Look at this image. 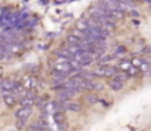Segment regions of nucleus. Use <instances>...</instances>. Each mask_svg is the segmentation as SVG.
Wrapping results in <instances>:
<instances>
[{
	"label": "nucleus",
	"mask_w": 151,
	"mask_h": 131,
	"mask_svg": "<svg viewBox=\"0 0 151 131\" xmlns=\"http://www.w3.org/2000/svg\"><path fill=\"white\" fill-rule=\"evenodd\" d=\"M76 93H78L76 89H63V90L60 92V99H62V101H63V99H69V98L75 96Z\"/></svg>",
	"instance_id": "10"
},
{
	"label": "nucleus",
	"mask_w": 151,
	"mask_h": 131,
	"mask_svg": "<svg viewBox=\"0 0 151 131\" xmlns=\"http://www.w3.org/2000/svg\"><path fill=\"white\" fill-rule=\"evenodd\" d=\"M96 74L97 76H104V77H110V76L116 74V69L113 66H101L100 69L96 70Z\"/></svg>",
	"instance_id": "2"
},
{
	"label": "nucleus",
	"mask_w": 151,
	"mask_h": 131,
	"mask_svg": "<svg viewBox=\"0 0 151 131\" xmlns=\"http://www.w3.org/2000/svg\"><path fill=\"white\" fill-rule=\"evenodd\" d=\"M66 109H68V111H72V112H79L81 106H79V103L70 102V103H66Z\"/></svg>",
	"instance_id": "13"
},
{
	"label": "nucleus",
	"mask_w": 151,
	"mask_h": 131,
	"mask_svg": "<svg viewBox=\"0 0 151 131\" xmlns=\"http://www.w3.org/2000/svg\"><path fill=\"white\" fill-rule=\"evenodd\" d=\"M132 16H139V15H138V12H137V10H132Z\"/></svg>",
	"instance_id": "21"
},
{
	"label": "nucleus",
	"mask_w": 151,
	"mask_h": 131,
	"mask_svg": "<svg viewBox=\"0 0 151 131\" xmlns=\"http://www.w3.org/2000/svg\"><path fill=\"white\" fill-rule=\"evenodd\" d=\"M144 73H147V72H150V64L147 63V61H142V64H141V67H139Z\"/></svg>",
	"instance_id": "19"
},
{
	"label": "nucleus",
	"mask_w": 151,
	"mask_h": 131,
	"mask_svg": "<svg viewBox=\"0 0 151 131\" xmlns=\"http://www.w3.org/2000/svg\"><path fill=\"white\" fill-rule=\"evenodd\" d=\"M51 106V112H63L65 109H66V103H65V101H62V99H59V101H53L50 103Z\"/></svg>",
	"instance_id": "7"
},
{
	"label": "nucleus",
	"mask_w": 151,
	"mask_h": 131,
	"mask_svg": "<svg viewBox=\"0 0 151 131\" xmlns=\"http://www.w3.org/2000/svg\"><path fill=\"white\" fill-rule=\"evenodd\" d=\"M16 127H18V128H24V127H25V121H22V120H18V123H16Z\"/></svg>",
	"instance_id": "20"
},
{
	"label": "nucleus",
	"mask_w": 151,
	"mask_h": 131,
	"mask_svg": "<svg viewBox=\"0 0 151 131\" xmlns=\"http://www.w3.org/2000/svg\"><path fill=\"white\" fill-rule=\"evenodd\" d=\"M73 72V67L69 64V63H59V64H54V73H59L62 76H66L69 73Z\"/></svg>",
	"instance_id": "1"
},
{
	"label": "nucleus",
	"mask_w": 151,
	"mask_h": 131,
	"mask_svg": "<svg viewBox=\"0 0 151 131\" xmlns=\"http://www.w3.org/2000/svg\"><path fill=\"white\" fill-rule=\"evenodd\" d=\"M66 41L69 42V45H79V44H81V40H79V38H76L75 35H68Z\"/></svg>",
	"instance_id": "14"
},
{
	"label": "nucleus",
	"mask_w": 151,
	"mask_h": 131,
	"mask_svg": "<svg viewBox=\"0 0 151 131\" xmlns=\"http://www.w3.org/2000/svg\"><path fill=\"white\" fill-rule=\"evenodd\" d=\"M16 85H18V83H16L15 80H12V79H3V80H0L1 93H4V92H12Z\"/></svg>",
	"instance_id": "4"
},
{
	"label": "nucleus",
	"mask_w": 151,
	"mask_h": 131,
	"mask_svg": "<svg viewBox=\"0 0 151 131\" xmlns=\"http://www.w3.org/2000/svg\"><path fill=\"white\" fill-rule=\"evenodd\" d=\"M31 114H32V108H25V106H21V108L15 112L16 118H18V120H22V121H27V118H28Z\"/></svg>",
	"instance_id": "6"
},
{
	"label": "nucleus",
	"mask_w": 151,
	"mask_h": 131,
	"mask_svg": "<svg viewBox=\"0 0 151 131\" xmlns=\"http://www.w3.org/2000/svg\"><path fill=\"white\" fill-rule=\"evenodd\" d=\"M88 28H90V26H88L87 19H81V21L76 22V29H78L79 32H84V34H85V32L88 31ZM85 35H87V34H85Z\"/></svg>",
	"instance_id": "11"
},
{
	"label": "nucleus",
	"mask_w": 151,
	"mask_h": 131,
	"mask_svg": "<svg viewBox=\"0 0 151 131\" xmlns=\"http://www.w3.org/2000/svg\"><path fill=\"white\" fill-rule=\"evenodd\" d=\"M53 118H54V121H56V124H57V127L60 128V130H63L66 125V123H65V114L63 112H56V114H53Z\"/></svg>",
	"instance_id": "8"
},
{
	"label": "nucleus",
	"mask_w": 151,
	"mask_h": 131,
	"mask_svg": "<svg viewBox=\"0 0 151 131\" xmlns=\"http://www.w3.org/2000/svg\"><path fill=\"white\" fill-rule=\"evenodd\" d=\"M125 51H126V48H125V47H122V45H120V47H117V48L114 50V57H116V55H122Z\"/></svg>",
	"instance_id": "16"
},
{
	"label": "nucleus",
	"mask_w": 151,
	"mask_h": 131,
	"mask_svg": "<svg viewBox=\"0 0 151 131\" xmlns=\"http://www.w3.org/2000/svg\"><path fill=\"white\" fill-rule=\"evenodd\" d=\"M109 86L111 87L113 90H120V89L123 87V83H122V82H119V80H116V79L113 77V79H110V80H109Z\"/></svg>",
	"instance_id": "12"
},
{
	"label": "nucleus",
	"mask_w": 151,
	"mask_h": 131,
	"mask_svg": "<svg viewBox=\"0 0 151 131\" xmlns=\"http://www.w3.org/2000/svg\"><path fill=\"white\" fill-rule=\"evenodd\" d=\"M35 85H37V79L32 77V76H25V77L22 79V82H21V86L24 87L25 90H31V89H34Z\"/></svg>",
	"instance_id": "5"
},
{
	"label": "nucleus",
	"mask_w": 151,
	"mask_h": 131,
	"mask_svg": "<svg viewBox=\"0 0 151 131\" xmlns=\"http://www.w3.org/2000/svg\"><path fill=\"white\" fill-rule=\"evenodd\" d=\"M131 63H132V66H134L135 69H139V67H141V64H142V60H138V58H134V60H132Z\"/></svg>",
	"instance_id": "18"
},
{
	"label": "nucleus",
	"mask_w": 151,
	"mask_h": 131,
	"mask_svg": "<svg viewBox=\"0 0 151 131\" xmlns=\"http://www.w3.org/2000/svg\"><path fill=\"white\" fill-rule=\"evenodd\" d=\"M18 102L21 103V106H25V108H32V105L35 103V95L29 90V92L27 93V96H25V98H22V99H19Z\"/></svg>",
	"instance_id": "3"
},
{
	"label": "nucleus",
	"mask_w": 151,
	"mask_h": 131,
	"mask_svg": "<svg viewBox=\"0 0 151 131\" xmlns=\"http://www.w3.org/2000/svg\"><path fill=\"white\" fill-rule=\"evenodd\" d=\"M148 4H150V6H151V1H148Z\"/></svg>",
	"instance_id": "22"
},
{
	"label": "nucleus",
	"mask_w": 151,
	"mask_h": 131,
	"mask_svg": "<svg viewBox=\"0 0 151 131\" xmlns=\"http://www.w3.org/2000/svg\"><path fill=\"white\" fill-rule=\"evenodd\" d=\"M85 99H87V102H88V103H96V102L99 101L96 95H88V96H87Z\"/></svg>",
	"instance_id": "17"
},
{
	"label": "nucleus",
	"mask_w": 151,
	"mask_h": 131,
	"mask_svg": "<svg viewBox=\"0 0 151 131\" xmlns=\"http://www.w3.org/2000/svg\"><path fill=\"white\" fill-rule=\"evenodd\" d=\"M129 77H131V76H129L128 73H117V74L114 76V79L119 80V82H122V83H123V80H128Z\"/></svg>",
	"instance_id": "15"
},
{
	"label": "nucleus",
	"mask_w": 151,
	"mask_h": 131,
	"mask_svg": "<svg viewBox=\"0 0 151 131\" xmlns=\"http://www.w3.org/2000/svg\"><path fill=\"white\" fill-rule=\"evenodd\" d=\"M3 101H4V103H6L7 106H13V105L18 102V99L12 95V92H4V93H3Z\"/></svg>",
	"instance_id": "9"
}]
</instances>
